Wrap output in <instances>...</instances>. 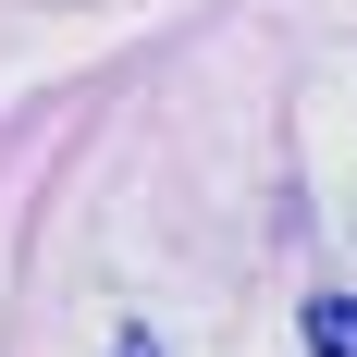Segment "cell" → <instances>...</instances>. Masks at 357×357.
Instances as JSON below:
<instances>
[{
    "mask_svg": "<svg viewBox=\"0 0 357 357\" xmlns=\"http://www.w3.org/2000/svg\"><path fill=\"white\" fill-rule=\"evenodd\" d=\"M308 345H321V357H357V333H345V296H308Z\"/></svg>",
    "mask_w": 357,
    "mask_h": 357,
    "instance_id": "6da1fadb",
    "label": "cell"
}]
</instances>
